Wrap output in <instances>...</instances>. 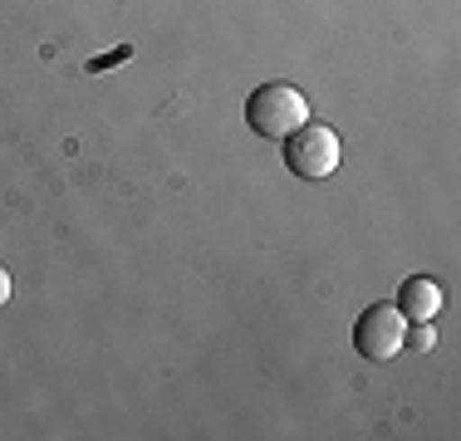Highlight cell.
I'll return each mask as SVG.
<instances>
[{"mask_svg": "<svg viewBox=\"0 0 461 441\" xmlns=\"http://www.w3.org/2000/svg\"><path fill=\"white\" fill-rule=\"evenodd\" d=\"M128 54H133V50H128V44H123V50H113V54H104V59H94V64H89V69L98 74V69H108V64H123V59H128Z\"/></svg>", "mask_w": 461, "mask_h": 441, "instance_id": "8992f818", "label": "cell"}, {"mask_svg": "<svg viewBox=\"0 0 461 441\" xmlns=\"http://www.w3.org/2000/svg\"><path fill=\"white\" fill-rule=\"evenodd\" d=\"M285 142V167H290L300 182H324L329 172L339 167V158H344V142H339V132L329 123H300Z\"/></svg>", "mask_w": 461, "mask_h": 441, "instance_id": "7a4b0ae2", "label": "cell"}, {"mask_svg": "<svg viewBox=\"0 0 461 441\" xmlns=\"http://www.w3.org/2000/svg\"><path fill=\"white\" fill-rule=\"evenodd\" d=\"M402 334H408V319L398 314V304L383 300V304H368L364 314L354 319V348L364 353L368 363H388L402 353Z\"/></svg>", "mask_w": 461, "mask_h": 441, "instance_id": "3957f363", "label": "cell"}, {"mask_svg": "<svg viewBox=\"0 0 461 441\" xmlns=\"http://www.w3.org/2000/svg\"><path fill=\"white\" fill-rule=\"evenodd\" d=\"M5 300H10V274L0 270V304H5Z\"/></svg>", "mask_w": 461, "mask_h": 441, "instance_id": "52a82bcc", "label": "cell"}, {"mask_svg": "<svg viewBox=\"0 0 461 441\" xmlns=\"http://www.w3.org/2000/svg\"><path fill=\"white\" fill-rule=\"evenodd\" d=\"M246 123L256 138L280 142L300 123H310V98L285 79H266L260 88H250V98H246Z\"/></svg>", "mask_w": 461, "mask_h": 441, "instance_id": "6da1fadb", "label": "cell"}, {"mask_svg": "<svg viewBox=\"0 0 461 441\" xmlns=\"http://www.w3.org/2000/svg\"><path fill=\"white\" fill-rule=\"evenodd\" d=\"M393 304H398V314L408 319V324H432V319L442 314V284H437L432 274H408Z\"/></svg>", "mask_w": 461, "mask_h": 441, "instance_id": "277c9868", "label": "cell"}, {"mask_svg": "<svg viewBox=\"0 0 461 441\" xmlns=\"http://www.w3.org/2000/svg\"><path fill=\"white\" fill-rule=\"evenodd\" d=\"M402 344H412V348H432V344H437L432 324H412V334H402Z\"/></svg>", "mask_w": 461, "mask_h": 441, "instance_id": "5b68a950", "label": "cell"}]
</instances>
